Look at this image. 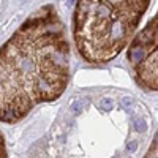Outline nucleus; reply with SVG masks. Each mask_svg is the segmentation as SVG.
Segmentation results:
<instances>
[{
  "mask_svg": "<svg viewBox=\"0 0 158 158\" xmlns=\"http://www.w3.org/2000/svg\"><path fill=\"white\" fill-rule=\"evenodd\" d=\"M57 25L51 14L27 19L0 47V122H19L66 89L68 43Z\"/></svg>",
  "mask_w": 158,
  "mask_h": 158,
  "instance_id": "f257e3e1",
  "label": "nucleus"
},
{
  "mask_svg": "<svg viewBox=\"0 0 158 158\" xmlns=\"http://www.w3.org/2000/svg\"><path fill=\"white\" fill-rule=\"evenodd\" d=\"M157 47L152 49L136 66V74L138 79L141 81V84H144L147 89L150 90H157L158 89V68H157Z\"/></svg>",
  "mask_w": 158,
  "mask_h": 158,
  "instance_id": "f03ea898",
  "label": "nucleus"
},
{
  "mask_svg": "<svg viewBox=\"0 0 158 158\" xmlns=\"http://www.w3.org/2000/svg\"><path fill=\"white\" fill-rule=\"evenodd\" d=\"M112 106H114V103H112V100H111V98H104V100L101 101V108H103L104 111H111V109H112Z\"/></svg>",
  "mask_w": 158,
  "mask_h": 158,
  "instance_id": "7ed1b4c3",
  "label": "nucleus"
},
{
  "mask_svg": "<svg viewBox=\"0 0 158 158\" xmlns=\"http://www.w3.org/2000/svg\"><path fill=\"white\" fill-rule=\"evenodd\" d=\"M146 158H157V139L154 141V144H152V147H150V150H149Z\"/></svg>",
  "mask_w": 158,
  "mask_h": 158,
  "instance_id": "20e7f679",
  "label": "nucleus"
},
{
  "mask_svg": "<svg viewBox=\"0 0 158 158\" xmlns=\"http://www.w3.org/2000/svg\"><path fill=\"white\" fill-rule=\"evenodd\" d=\"M0 158H6V152H5V142H3L2 133H0Z\"/></svg>",
  "mask_w": 158,
  "mask_h": 158,
  "instance_id": "39448f33",
  "label": "nucleus"
},
{
  "mask_svg": "<svg viewBox=\"0 0 158 158\" xmlns=\"http://www.w3.org/2000/svg\"><path fill=\"white\" fill-rule=\"evenodd\" d=\"M135 128H136L138 131H144V130H146V125H144V122H141V120H136V125H135Z\"/></svg>",
  "mask_w": 158,
  "mask_h": 158,
  "instance_id": "423d86ee",
  "label": "nucleus"
},
{
  "mask_svg": "<svg viewBox=\"0 0 158 158\" xmlns=\"http://www.w3.org/2000/svg\"><path fill=\"white\" fill-rule=\"evenodd\" d=\"M122 104H123L125 108H128V106L131 104V98H128V97H127V98H123V100H122Z\"/></svg>",
  "mask_w": 158,
  "mask_h": 158,
  "instance_id": "0eeeda50",
  "label": "nucleus"
},
{
  "mask_svg": "<svg viewBox=\"0 0 158 158\" xmlns=\"http://www.w3.org/2000/svg\"><path fill=\"white\" fill-rule=\"evenodd\" d=\"M136 146H138V142H136V141L130 142V144H128V150H136Z\"/></svg>",
  "mask_w": 158,
  "mask_h": 158,
  "instance_id": "6e6552de",
  "label": "nucleus"
},
{
  "mask_svg": "<svg viewBox=\"0 0 158 158\" xmlns=\"http://www.w3.org/2000/svg\"><path fill=\"white\" fill-rule=\"evenodd\" d=\"M81 108H82V103H76L73 109H74V112H79V111H81Z\"/></svg>",
  "mask_w": 158,
  "mask_h": 158,
  "instance_id": "1a4fd4ad",
  "label": "nucleus"
}]
</instances>
